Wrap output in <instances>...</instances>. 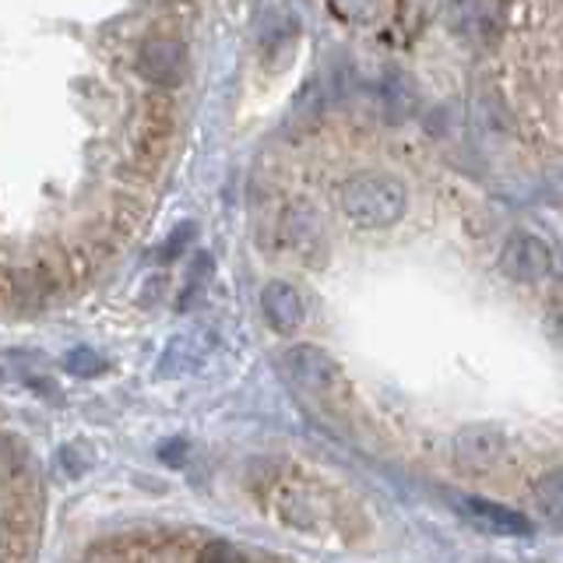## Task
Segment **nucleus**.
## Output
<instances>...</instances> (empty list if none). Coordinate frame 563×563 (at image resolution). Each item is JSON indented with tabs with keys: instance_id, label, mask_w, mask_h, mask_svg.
<instances>
[{
	"instance_id": "423d86ee",
	"label": "nucleus",
	"mask_w": 563,
	"mask_h": 563,
	"mask_svg": "<svg viewBox=\"0 0 563 563\" xmlns=\"http://www.w3.org/2000/svg\"><path fill=\"white\" fill-rule=\"evenodd\" d=\"M261 310L278 334H292L299 324H303V296H299L296 286H289V282H282V278L268 282V286L261 289Z\"/></svg>"
},
{
	"instance_id": "6e6552de",
	"label": "nucleus",
	"mask_w": 563,
	"mask_h": 563,
	"mask_svg": "<svg viewBox=\"0 0 563 563\" xmlns=\"http://www.w3.org/2000/svg\"><path fill=\"white\" fill-rule=\"evenodd\" d=\"M43 356L40 352H25V349H0V377L8 380H32V369H40Z\"/></svg>"
},
{
	"instance_id": "20e7f679",
	"label": "nucleus",
	"mask_w": 563,
	"mask_h": 563,
	"mask_svg": "<svg viewBox=\"0 0 563 563\" xmlns=\"http://www.w3.org/2000/svg\"><path fill=\"white\" fill-rule=\"evenodd\" d=\"M141 78H148L158 88H176L187 78V49L173 35H152L137 53Z\"/></svg>"
},
{
	"instance_id": "39448f33",
	"label": "nucleus",
	"mask_w": 563,
	"mask_h": 563,
	"mask_svg": "<svg viewBox=\"0 0 563 563\" xmlns=\"http://www.w3.org/2000/svg\"><path fill=\"white\" fill-rule=\"evenodd\" d=\"M500 268L507 278H521V282H539L550 278L553 272V254L550 246L539 243L536 236H515L500 254Z\"/></svg>"
},
{
	"instance_id": "0eeeda50",
	"label": "nucleus",
	"mask_w": 563,
	"mask_h": 563,
	"mask_svg": "<svg viewBox=\"0 0 563 563\" xmlns=\"http://www.w3.org/2000/svg\"><path fill=\"white\" fill-rule=\"evenodd\" d=\"M457 507L465 510V515L486 528V532H497V536H528V518L515 515V510H507L500 504H489V500H479V497H462Z\"/></svg>"
},
{
	"instance_id": "7ed1b4c3",
	"label": "nucleus",
	"mask_w": 563,
	"mask_h": 563,
	"mask_svg": "<svg viewBox=\"0 0 563 563\" xmlns=\"http://www.w3.org/2000/svg\"><path fill=\"white\" fill-rule=\"evenodd\" d=\"M457 472L472 475V479H493L497 472H504L510 448L504 444V437L497 427H468L457 444L451 448Z\"/></svg>"
},
{
	"instance_id": "9b49d317",
	"label": "nucleus",
	"mask_w": 563,
	"mask_h": 563,
	"mask_svg": "<svg viewBox=\"0 0 563 563\" xmlns=\"http://www.w3.org/2000/svg\"><path fill=\"white\" fill-rule=\"evenodd\" d=\"M187 240H194V225H190V222H184V225H180V233H173V236H169V243L163 246V257L173 261L176 254H184V243H187Z\"/></svg>"
},
{
	"instance_id": "1a4fd4ad",
	"label": "nucleus",
	"mask_w": 563,
	"mask_h": 563,
	"mask_svg": "<svg viewBox=\"0 0 563 563\" xmlns=\"http://www.w3.org/2000/svg\"><path fill=\"white\" fill-rule=\"evenodd\" d=\"M64 369H67V374H75V377H99L106 369V363L92 349H75V352H67Z\"/></svg>"
},
{
	"instance_id": "9d476101",
	"label": "nucleus",
	"mask_w": 563,
	"mask_h": 563,
	"mask_svg": "<svg viewBox=\"0 0 563 563\" xmlns=\"http://www.w3.org/2000/svg\"><path fill=\"white\" fill-rule=\"evenodd\" d=\"M198 563H246L243 553L236 550V545H229V542H208Z\"/></svg>"
},
{
	"instance_id": "f03ea898",
	"label": "nucleus",
	"mask_w": 563,
	"mask_h": 563,
	"mask_svg": "<svg viewBox=\"0 0 563 563\" xmlns=\"http://www.w3.org/2000/svg\"><path fill=\"white\" fill-rule=\"evenodd\" d=\"M282 366H286L289 380L299 391L317 398L324 409H345V401L352 398V384L345 377V369L334 363L324 349L292 345L286 356H282Z\"/></svg>"
},
{
	"instance_id": "f257e3e1",
	"label": "nucleus",
	"mask_w": 563,
	"mask_h": 563,
	"mask_svg": "<svg viewBox=\"0 0 563 563\" xmlns=\"http://www.w3.org/2000/svg\"><path fill=\"white\" fill-rule=\"evenodd\" d=\"M339 211L342 219L360 229H384L405 219L409 211V187L395 173L363 169L339 187Z\"/></svg>"
}]
</instances>
